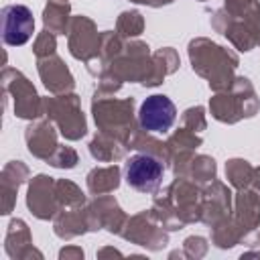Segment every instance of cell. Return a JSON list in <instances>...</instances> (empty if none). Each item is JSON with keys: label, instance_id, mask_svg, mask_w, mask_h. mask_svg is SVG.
<instances>
[{"label": "cell", "instance_id": "cell-1", "mask_svg": "<svg viewBox=\"0 0 260 260\" xmlns=\"http://www.w3.org/2000/svg\"><path fill=\"white\" fill-rule=\"evenodd\" d=\"M126 183L142 193H150L158 187L160 179H162V165L148 154H132L126 160Z\"/></svg>", "mask_w": 260, "mask_h": 260}, {"label": "cell", "instance_id": "cell-2", "mask_svg": "<svg viewBox=\"0 0 260 260\" xmlns=\"http://www.w3.org/2000/svg\"><path fill=\"white\" fill-rule=\"evenodd\" d=\"M175 116H177L175 104L162 93H154L146 98L138 112L140 126L148 132H167L173 126Z\"/></svg>", "mask_w": 260, "mask_h": 260}, {"label": "cell", "instance_id": "cell-3", "mask_svg": "<svg viewBox=\"0 0 260 260\" xmlns=\"http://www.w3.org/2000/svg\"><path fill=\"white\" fill-rule=\"evenodd\" d=\"M35 30L32 12L22 4H10L2 10V39L6 45H24Z\"/></svg>", "mask_w": 260, "mask_h": 260}]
</instances>
